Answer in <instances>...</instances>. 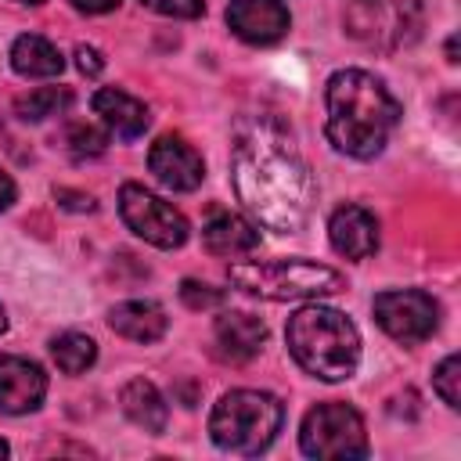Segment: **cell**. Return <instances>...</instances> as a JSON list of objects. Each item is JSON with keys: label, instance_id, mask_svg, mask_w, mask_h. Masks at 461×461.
I'll return each instance as SVG.
<instances>
[{"label": "cell", "instance_id": "cell-27", "mask_svg": "<svg viewBox=\"0 0 461 461\" xmlns=\"http://www.w3.org/2000/svg\"><path fill=\"white\" fill-rule=\"evenodd\" d=\"M54 198H58L65 209H76V212H94V209H97V202H94L90 194H79V191H68V187H58Z\"/></svg>", "mask_w": 461, "mask_h": 461}, {"label": "cell", "instance_id": "cell-26", "mask_svg": "<svg viewBox=\"0 0 461 461\" xmlns=\"http://www.w3.org/2000/svg\"><path fill=\"white\" fill-rule=\"evenodd\" d=\"M76 65H79L83 76H101L104 72V54L97 47H90V43H79L76 47Z\"/></svg>", "mask_w": 461, "mask_h": 461}, {"label": "cell", "instance_id": "cell-25", "mask_svg": "<svg viewBox=\"0 0 461 461\" xmlns=\"http://www.w3.org/2000/svg\"><path fill=\"white\" fill-rule=\"evenodd\" d=\"M140 4L166 18H198L202 14V0H140Z\"/></svg>", "mask_w": 461, "mask_h": 461}, {"label": "cell", "instance_id": "cell-31", "mask_svg": "<svg viewBox=\"0 0 461 461\" xmlns=\"http://www.w3.org/2000/svg\"><path fill=\"white\" fill-rule=\"evenodd\" d=\"M0 457H7V443L4 439H0Z\"/></svg>", "mask_w": 461, "mask_h": 461}, {"label": "cell", "instance_id": "cell-20", "mask_svg": "<svg viewBox=\"0 0 461 461\" xmlns=\"http://www.w3.org/2000/svg\"><path fill=\"white\" fill-rule=\"evenodd\" d=\"M50 357L65 375H83L97 360V342L83 331H65L50 342Z\"/></svg>", "mask_w": 461, "mask_h": 461}, {"label": "cell", "instance_id": "cell-29", "mask_svg": "<svg viewBox=\"0 0 461 461\" xmlns=\"http://www.w3.org/2000/svg\"><path fill=\"white\" fill-rule=\"evenodd\" d=\"M11 202H14V180H11V176L0 169V212H4Z\"/></svg>", "mask_w": 461, "mask_h": 461}, {"label": "cell", "instance_id": "cell-30", "mask_svg": "<svg viewBox=\"0 0 461 461\" xmlns=\"http://www.w3.org/2000/svg\"><path fill=\"white\" fill-rule=\"evenodd\" d=\"M7 331V313H4V306H0V335Z\"/></svg>", "mask_w": 461, "mask_h": 461}, {"label": "cell", "instance_id": "cell-9", "mask_svg": "<svg viewBox=\"0 0 461 461\" xmlns=\"http://www.w3.org/2000/svg\"><path fill=\"white\" fill-rule=\"evenodd\" d=\"M371 313L378 321V328L403 342V346H418L425 342L436 324H439V306L432 295L418 292V288H393V292H378L371 303Z\"/></svg>", "mask_w": 461, "mask_h": 461}, {"label": "cell", "instance_id": "cell-11", "mask_svg": "<svg viewBox=\"0 0 461 461\" xmlns=\"http://www.w3.org/2000/svg\"><path fill=\"white\" fill-rule=\"evenodd\" d=\"M227 25L245 43H277L288 32L292 18L281 0H230Z\"/></svg>", "mask_w": 461, "mask_h": 461}, {"label": "cell", "instance_id": "cell-22", "mask_svg": "<svg viewBox=\"0 0 461 461\" xmlns=\"http://www.w3.org/2000/svg\"><path fill=\"white\" fill-rule=\"evenodd\" d=\"M432 385L447 407H454V411L461 407V357L457 353H447L439 360V367L432 371Z\"/></svg>", "mask_w": 461, "mask_h": 461}, {"label": "cell", "instance_id": "cell-19", "mask_svg": "<svg viewBox=\"0 0 461 461\" xmlns=\"http://www.w3.org/2000/svg\"><path fill=\"white\" fill-rule=\"evenodd\" d=\"M11 68L25 79H50L65 68V58L50 40H43L36 32H25L11 43Z\"/></svg>", "mask_w": 461, "mask_h": 461}, {"label": "cell", "instance_id": "cell-8", "mask_svg": "<svg viewBox=\"0 0 461 461\" xmlns=\"http://www.w3.org/2000/svg\"><path fill=\"white\" fill-rule=\"evenodd\" d=\"M119 216L122 223L144 238L155 249H180L187 241V220L180 209H173L166 198L151 194L144 184H122L119 187Z\"/></svg>", "mask_w": 461, "mask_h": 461}, {"label": "cell", "instance_id": "cell-5", "mask_svg": "<svg viewBox=\"0 0 461 461\" xmlns=\"http://www.w3.org/2000/svg\"><path fill=\"white\" fill-rule=\"evenodd\" d=\"M227 277L241 292L274 299V303L321 299L346 288V277L339 270L310 259H245V263H230Z\"/></svg>", "mask_w": 461, "mask_h": 461}, {"label": "cell", "instance_id": "cell-16", "mask_svg": "<svg viewBox=\"0 0 461 461\" xmlns=\"http://www.w3.org/2000/svg\"><path fill=\"white\" fill-rule=\"evenodd\" d=\"M108 324L115 335H122L130 342H158L169 328V317L151 299H126L108 310Z\"/></svg>", "mask_w": 461, "mask_h": 461}, {"label": "cell", "instance_id": "cell-3", "mask_svg": "<svg viewBox=\"0 0 461 461\" xmlns=\"http://www.w3.org/2000/svg\"><path fill=\"white\" fill-rule=\"evenodd\" d=\"M288 349L295 357V364L321 378V382H342L357 371L360 364V335L357 324L335 310V306H303L288 317L285 328Z\"/></svg>", "mask_w": 461, "mask_h": 461}, {"label": "cell", "instance_id": "cell-17", "mask_svg": "<svg viewBox=\"0 0 461 461\" xmlns=\"http://www.w3.org/2000/svg\"><path fill=\"white\" fill-rule=\"evenodd\" d=\"M119 403H122V414H126L137 429H144V432H151V436L166 432L169 407H166L162 393L155 389V382H148V378H130V382L122 385V393H119Z\"/></svg>", "mask_w": 461, "mask_h": 461}, {"label": "cell", "instance_id": "cell-13", "mask_svg": "<svg viewBox=\"0 0 461 461\" xmlns=\"http://www.w3.org/2000/svg\"><path fill=\"white\" fill-rule=\"evenodd\" d=\"M331 249L346 259H367L378 252V220L364 205H339L328 220Z\"/></svg>", "mask_w": 461, "mask_h": 461}, {"label": "cell", "instance_id": "cell-7", "mask_svg": "<svg viewBox=\"0 0 461 461\" xmlns=\"http://www.w3.org/2000/svg\"><path fill=\"white\" fill-rule=\"evenodd\" d=\"M299 447L306 457H367V432L360 411L339 400L317 403L303 418Z\"/></svg>", "mask_w": 461, "mask_h": 461}, {"label": "cell", "instance_id": "cell-4", "mask_svg": "<svg viewBox=\"0 0 461 461\" xmlns=\"http://www.w3.org/2000/svg\"><path fill=\"white\" fill-rule=\"evenodd\" d=\"M281 418L285 407L277 396L263 389H230L220 396V403L209 414V436L220 450L252 457L274 443Z\"/></svg>", "mask_w": 461, "mask_h": 461}, {"label": "cell", "instance_id": "cell-28", "mask_svg": "<svg viewBox=\"0 0 461 461\" xmlns=\"http://www.w3.org/2000/svg\"><path fill=\"white\" fill-rule=\"evenodd\" d=\"M72 7H79L86 14H104V11L119 7V0H72Z\"/></svg>", "mask_w": 461, "mask_h": 461}, {"label": "cell", "instance_id": "cell-32", "mask_svg": "<svg viewBox=\"0 0 461 461\" xmlns=\"http://www.w3.org/2000/svg\"><path fill=\"white\" fill-rule=\"evenodd\" d=\"M18 4H43V0H18Z\"/></svg>", "mask_w": 461, "mask_h": 461}, {"label": "cell", "instance_id": "cell-18", "mask_svg": "<svg viewBox=\"0 0 461 461\" xmlns=\"http://www.w3.org/2000/svg\"><path fill=\"white\" fill-rule=\"evenodd\" d=\"M202 245L212 256H230L234 259V256H245V252H252L259 245V230L249 220L234 216V212H216L202 227Z\"/></svg>", "mask_w": 461, "mask_h": 461}, {"label": "cell", "instance_id": "cell-14", "mask_svg": "<svg viewBox=\"0 0 461 461\" xmlns=\"http://www.w3.org/2000/svg\"><path fill=\"white\" fill-rule=\"evenodd\" d=\"M212 339H216V349L223 360L230 364H245L252 360L263 342H267V324L245 310H227L216 317V328H212Z\"/></svg>", "mask_w": 461, "mask_h": 461}, {"label": "cell", "instance_id": "cell-10", "mask_svg": "<svg viewBox=\"0 0 461 461\" xmlns=\"http://www.w3.org/2000/svg\"><path fill=\"white\" fill-rule=\"evenodd\" d=\"M148 169L151 176L169 187V191H194L205 180V162L202 155L176 133H162L151 151H148Z\"/></svg>", "mask_w": 461, "mask_h": 461}, {"label": "cell", "instance_id": "cell-21", "mask_svg": "<svg viewBox=\"0 0 461 461\" xmlns=\"http://www.w3.org/2000/svg\"><path fill=\"white\" fill-rule=\"evenodd\" d=\"M68 104H72V90L68 86H40V90L22 94L14 101V112L25 122H40V119H50L58 112H65Z\"/></svg>", "mask_w": 461, "mask_h": 461}, {"label": "cell", "instance_id": "cell-2", "mask_svg": "<svg viewBox=\"0 0 461 461\" xmlns=\"http://www.w3.org/2000/svg\"><path fill=\"white\" fill-rule=\"evenodd\" d=\"M324 104H328L324 133L331 148L349 158L382 155L389 133L403 115L389 86L364 68H339L324 86Z\"/></svg>", "mask_w": 461, "mask_h": 461}, {"label": "cell", "instance_id": "cell-1", "mask_svg": "<svg viewBox=\"0 0 461 461\" xmlns=\"http://www.w3.org/2000/svg\"><path fill=\"white\" fill-rule=\"evenodd\" d=\"M230 180L238 202L252 220L274 234H299L310 205L313 180L292 133L270 115H249L234 130Z\"/></svg>", "mask_w": 461, "mask_h": 461}, {"label": "cell", "instance_id": "cell-23", "mask_svg": "<svg viewBox=\"0 0 461 461\" xmlns=\"http://www.w3.org/2000/svg\"><path fill=\"white\" fill-rule=\"evenodd\" d=\"M65 140H68V148H72L76 158H94V155H101L108 148V137L97 126H90V122H72L68 133H65Z\"/></svg>", "mask_w": 461, "mask_h": 461}, {"label": "cell", "instance_id": "cell-6", "mask_svg": "<svg viewBox=\"0 0 461 461\" xmlns=\"http://www.w3.org/2000/svg\"><path fill=\"white\" fill-rule=\"evenodd\" d=\"M346 32L375 50H400L421 36V0H346Z\"/></svg>", "mask_w": 461, "mask_h": 461}, {"label": "cell", "instance_id": "cell-15", "mask_svg": "<svg viewBox=\"0 0 461 461\" xmlns=\"http://www.w3.org/2000/svg\"><path fill=\"white\" fill-rule=\"evenodd\" d=\"M90 108L101 115V122L119 137V140H137L148 122H151V112L144 101H137L133 94L119 90V86H101L94 97H90Z\"/></svg>", "mask_w": 461, "mask_h": 461}, {"label": "cell", "instance_id": "cell-12", "mask_svg": "<svg viewBox=\"0 0 461 461\" xmlns=\"http://www.w3.org/2000/svg\"><path fill=\"white\" fill-rule=\"evenodd\" d=\"M47 375L36 360L25 357H0V411L4 414H29L43 403Z\"/></svg>", "mask_w": 461, "mask_h": 461}, {"label": "cell", "instance_id": "cell-24", "mask_svg": "<svg viewBox=\"0 0 461 461\" xmlns=\"http://www.w3.org/2000/svg\"><path fill=\"white\" fill-rule=\"evenodd\" d=\"M180 299H184L187 310H212V306L223 303V292L212 288V285H205V281L187 277V281H180Z\"/></svg>", "mask_w": 461, "mask_h": 461}]
</instances>
